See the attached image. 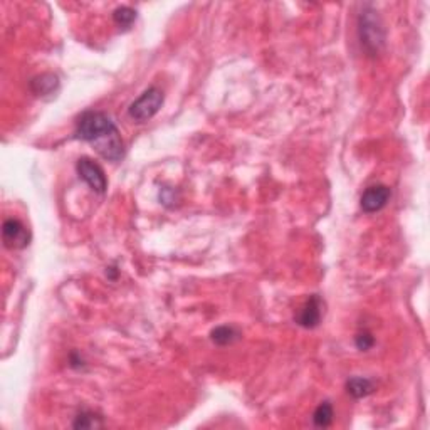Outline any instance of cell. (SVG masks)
Masks as SVG:
<instances>
[{"instance_id": "cell-2", "label": "cell", "mask_w": 430, "mask_h": 430, "mask_svg": "<svg viewBox=\"0 0 430 430\" xmlns=\"http://www.w3.org/2000/svg\"><path fill=\"white\" fill-rule=\"evenodd\" d=\"M359 39L370 54H375L385 42V31L380 17L373 10H363L359 16Z\"/></svg>"}, {"instance_id": "cell-13", "label": "cell", "mask_w": 430, "mask_h": 430, "mask_svg": "<svg viewBox=\"0 0 430 430\" xmlns=\"http://www.w3.org/2000/svg\"><path fill=\"white\" fill-rule=\"evenodd\" d=\"M105 422L94 412H81L74 420V427L76 429H98L103 427Z\"/></svg>"}, {"instance_id": "cell-14", "label": "cell", "mask_w": 430, "mask_h": 430, "mask_svg": "<svg viewBox=\"0 0 430 430\" xmlns=\"http://www.w3.org/2000/svg\"><path fill=\"white\" fill-rule=\"evenodd\" d=\"M355 343H357L358 350L366 351L375 344V338H373L368 331H365V333H359V335L357 336V340H355Z\"/></svg>"}, {"instance_id": "cell-6", "label": "cell", "mask_w": 430, "mask_h": 430, "mask_svg": "<svg viewBox=\"0 0 430 430\" xmlns=\"http://www.w3.org/2000/svg\"><path fill=\"white\" fill-rule=\"evenodd\" d=\"M390 197L392 192L387 185H372V187H368L363 192L359 205H362L363 212L375 214L380 212V210L387 205Z\"/></svg>"}, {"instance_id": "cell-4", "label": "cell", "mask_w": 430, "mask_h": 430, "mask_svg": "<svg viewBox=\"0 0 430 430\" xmlns=\"http://www.w3.org/2000/svg\"><path fill=\"white\" fill-rule=\"evenodd\" d=\"M76 170L79 179L86 181V184L90 185L91 190H94L96 194H105L108 188V180L105 175V170H103L98 163L92 162L91 158L83 157L77 160Z\"/></svg>"}, {"instance_id": "cell-5", "label": "cell", "mask_w": 430, "mask_h": 430, "mask_svg": "<svg viewBox=\"0 0 430 430\" xmlns=\"http://www.w3.org/2000/svg\"><path fill=\"white\" fill-rule=\"evenodd\" d=\"M2 239L7 249H24L31 242V232L17 218H7L2 225Z\"/></svg>"}, {"instance_id": "cell-10", "label": "cell", "mask_w": 430, "mask_h": 430, "mask_svg": "<svg viewBox=\"0 0 430 430\" xmlns=\"http://www.w3.org/2000/svg\"><path fill=\"white\" fill-rule=\"evenodd\" d=\"M240 338V331L233 326H218L210 333V340L218 346H227Z\"/></svg>"}, {"instance_id": "cell-11", "label": "cell", "mask_w": 430, "mask_h": 430, "mask_svg": "<svg viewBox=\"0 0 430 430\" xmlns=\"http://www.w3.org/2000/svg\"><path fill=\"white\" fill-rule=\"evenodd\" d=\"M333 417H335V412H333V405L329 402H322L313 414V424L316 427H329L333 422Z\"/></svg>"}, {"instance_id": "cell-8", "label": "cell", "mask_w": 430, "mask_h": 430, "mask_svg": "<svg viewBox=\"0 0 430 430\" xmlns=\"http://www.w3.org/2000/svg\"><path fill=\"white\" fill-rule=\"evenodd\" d=\"M59 86V79L54 74H40V76H36L34 79L31 81V91L34 92L36 96H47L53 94V92L58 90Z\"/></svg>"}, {"instance_id": "cell-7", "label": "cell", "mask_w": 430, "mask_h": 430, "mask_svg": "<svg viewBox=\"0 0 430 430\" xmlns=\"http://www.w3.org/2000/svg\"><path fill=\"white\" fill-rule=\"evenodd\" d=\"M322 316V301L318 294H313L309 299L301 306V309L296 314V322L303 328H316L321 322Z\"/></svg>"}, {"instance_id": "cell-3", "label": "cell", "mask_w": 430, "mask_h": 430, "mask_svg": "<svg viewBox=\"0 0 430 430\" xmlns=\"http://www.w3.org/2000/svg\"><path fill=\"white\" fill-rule=\"evenodd\" d=\"M163 105V91L158 88L151 86L148 88L143 94H140V98H136L128 108V114L131 120H135L136 123H144V121L151 120L155 114L160 111Z\"/></svg>"}, {"instance_id": "cell-1", "label": "cell", "mask_w": 430, "mask_h": 430, "mask_svg": "<svg viewBox=\"0 0 430 430\" xmlns=\"http://www.w3.org/2000/svg\"><path fill=\"white\" fill-rule=\"evenodd\" d=\"M76 138L94 144L96 151L110 162L125 157V143L116 125L101 111H86L76 123Z\"/></svg>"}, {"instance_id": "cell-12", "label": "cell", "mask_w": 430, "mask_h": 430, "mask_svg": "<svg viewBox=\"0 0 430 430\" xmlns=\"http://www.w3.org/2000/svg\"><path fill=\"white\" fill-rule=\"evenodd\" d=\"M113 21L120 29L121 27L129 29L133 25V22L136 21V10L128 5L118 7V9L113 12Z\"/></svg>"}, {"instance_id": "cell-9", "label": "cell", "mask_w": 430, "mask_h": 430, "mask_svg": "<svg viewBox=\"0 0 430 430\" xmlns=\"http://www.w3.org/2000/svg\"><path fill=\"white\" fill-rule=\"evenodd\" d=\"M346 392L353 399H365L373 392V381L363 377H353L346 381Z\"/></svg>"}]
</instances>
